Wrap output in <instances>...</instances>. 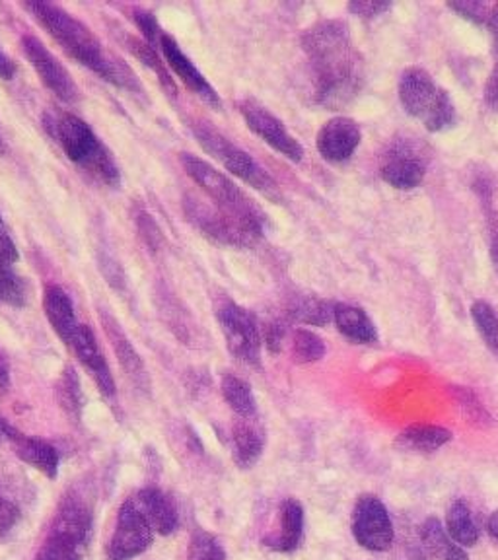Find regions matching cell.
<instances>
[{
	"instance_id": "1",
	"label": "cell",
	"mask_w": 498,
	"mask_h": 560,
	"mask_svg": "<svg viewBox=\"0 0 498 560\" xmlns=\"http://www.w3.org/2000/svg\"><path fill=\"white\" fill-rule=\"evenodd\" d=\"M314 72L315 100L329 109H341L364 86V59L352 45L349 27L339 20H324L302 34Z\"/></svg>"
},
{
	"instance_id": "2",
	"label": "cell",
	"mask_w": 498,
	"mask_h": 560,
	"mask_svg": "<svg viewBox=\"0 0 498 560\" xmlns=\"http://www.w3.org/2000/svg\"><path fill=\"white\" fill-rule=\"evenodd\" d=\"M26 10L34 14L35 20L47 30V34L51 35L57 44L61 45L65 52L82 67L92 70L96 77L109 84L125 88L129 92H142L139 80L129 69V65L105 51L96 34L86 24H82L79 18L44 0H30L26 2Z\"/></svg>"
},
{
	"instance_id": "3",
	"label": "cell",
	"mask_w": 498,
	"mask_h": 560,
	"mask_svg": "<svg viewBox=\"0 0 498 560\" xmlns=\"http://www.w3.org/2000/svg\"><path fill=\"white\" fill-rule=\"evenodd\" d=\"M44 125L72 164L82 167L88 175L96 177L100 184L119 187L121 172L114 160V154L97 139L96 132L84 119L61 112L45 115Z\"/></svg>"
},
{
	"instance_id": "4",
	"label": "cell",
	"mask_w": 498,
	"mask_h": 560,
	"mask_svg": "<svg viewBox=\"0 0 498 560\" xmlns=\"http://www.w3.org/2000/svg\"><path fill=\"white\" fill-rule=\"evenodd\" d=\"M179 162L184 166L185 174L209 195L212 205H217L222 212H227L228 217L238 220L257 240L263 237L267 228V217L250 195H245L228 175L210 166L209 162H205L202 158L182 152Z\"/></svg>"
},
{
	"instance_id": "5",
	"label": "cell",
	"mask_w": 498,
	"mask_h": 560,
	"mask_svg": "<svg viewBox=\"0 0 498 560\" xmlns=\"http://www.w3.org/2000/svg\"><path fill=\"white\" fill-rule=\"evenodd\" d=\"M92 508L79 494L59 502L35 560H82L92 539Z\"/></svg>"
},
{
	"instance_id": "6",
	"label": "cell",
	"mask_w": 498,
	"mask_h": 560,
	"mask_svg": "<svg viewBox=\"0 0 498 560\" xmlns=\"http://www.w3.org/2000/svg\"><path fill=\"white\" fill-rule=\"evenodd\" d=\"M399 102L407 114L422 122L430 132L454 127L458 114L447 90L419 67L407 69L399 79Z\"/></svg>"
},
{
	"instance_id": "7",
	"label": "cell",
	"mask_w": 498,
	"mask_h": 560,
	"mask_svg": "<svg viewBox=\"0 0 498 560\" xmlns=\"http://www.w3.org/2000/svg\"><path fill=\"white\" fill-rule=\"evenodd\" d=\"M192 131L199 147L227 167L230 174L236 175L257 191L265 192L267 197H277V184L273 182L271 175L267 174L244 149L227 139L209 122H193Z\"/></svg>"
},
{
	"instance_id": "8",
	"label": "cell",
	"mask_w": 498,
	"mask_h": 560,
	"mask_svg": "<svg viewBox=\"0 0 498 560\" xmlns=\"http://www.w3.org/2000/svg\"><path fill=\"white\" fill-rule=\"evenodd\" d=\"M217 319L227 339L228 350L247 366H259L263 335L257 317L227 296L217 304Z\"/></svg>"
},
{
	"instance_id": "9",
	"label": "cell",
	"mask_w": 498,
	"mask_h": 560,
	"mask_svg": "<svg viewBox=\"0 0 498 560\" xmlns=\"http://www.w3.org/2000/svg\"><path fill=\"white\" fill-rule=\"evenodd\" d=\"M429 167V152L422 140L403 135L392 140L385 149L380 164V174L385 184L399 191H412L425 182Z\"/></svg>"
},
{
	"instance_id": "10",
	"label": "cell",
	"mask_w": 498,
	"mask_h": 560,
	"mask_svg": "<svg viewBox=\"0 0 498 560\" xmlns=\"http://www.w3.org/2000/svg\"><path fill=\"white\" fill-rule=\"evenodd\" d=\"M154 527L147 514L140 510L135 497L125 500L119 508L112 539L107 542V559H137L142 552L149 551L150 545L154 541Z\"/></svg>"
},
{
	"instance_id": "11",
	"label": "cell",
	"mask_w": 498,
	"mask_h": 560,
	"mask_svg": "<svg viewBox=\"0 0 498 560\" xmlns=\"http://www.w3.org/2000/svg\"><path fill=\"white\" fill-rule=\"evenodd\" d=\"M184 212L193 226L215 242L236 247H250L257 242V237L238 220L228 217L217 205L202 201L197 195H185Z\"/></svg>"
},
{
	"instance_id": "12",
	"label": "cell",
	"mask_w": 498,
	"mask_h": 560,
	"mask_svg": "<svg viewBox=\"0 0 498 560\" xmlns=\"http://www.w3.org/2000/svg\"><path fill=\"white\" fill-rule=\"evenodd\" d=\"M352 535L368 551L384 552L394 542V525L382 500L360 497L352 510Z\"/></svg>"
},
{
	"instance_id": "13",
	"label": "cell",
	"mask_w": 498,
	"mask_h": 560,
	"mask_svg": "<svg viewBox=\"0 0 498 560\" xmlns=\"http://www.w3.org/2000/svg\"><path fill=\"white\" fill-rule=\"evenodd\" d=\"M22 49L26 52L27 61L32 62L37 77L44 86L67 104L80 102V88L70 77L69 70L53 57L51 51L45 47L35 35L26 34L22 39Z\"/></svg>"
},
{
	"instance_id": "14",
	"label": "cell",
	"mask_w": 498,
	"mask_h": 560,
	"mask_svg": "<svg viewBox=\"0 0 498 560\" xmlns=\"http://www.w3.org/2000/svg\"><path fill=\"white\" fill-rule=\"evenodd\" d=\"M240 114L244 117L250 131L265 140V144H269L282 156L289 158L290 162H297V164L302 162L304 158L302 144L290 135L285 122L280 121L279 117H275L267 107H263L254 100H245L240 104Z\"/></svg>"
},
{
	"instance_id": "15",
	"label": "cell",
	"mask_w": 498,
	"mask_h": 560,
	"mask_svg": "<svg viewBox=\"0 0 498 560\" xmlns=\"http://www.w3.org/2000/svg\"><path fill=\"white\" fill-rule=\"evenodd\" d=\"M362 132L359 122L350 117H333L317 132L315 147L324 160L333 164L347 162L359 149Z\"/></svg>"
},
{
	"instance_id": "16",
	"label": "cell",
	"mask_w": 498,
	"mask_h": 560,
	"mask_svg": "<svg viewBox=\"0 0 498 560\" xmlns=\"http://www.w3.org/2000/svg\"><path fill=\"white\" fill-rule=\"evenodd\" d=\"M158 49L164 55L167 62V69L174 72L177 79L184 82L185 86L192 90L193 94L205 100L207 104L220 105L219 92L210 86L209 80L205 79L201 70L193 65L192 59L182 51L179 44L175 42L172 35L164 32L160 42H158Z\"/></svg>"
},
{
	"instance_id": "17",
	"label": "cell",
	"mask_w": 498,
	"mask_h": 560,
	"mask_svg": "<svg viewBox=\"0 0 498 560\" xmlns=\"http://www.w3.org/2000/svg\"><path fill=\"white\" fill-rule=\"evenodd\" d=\"M4 442L14 450L18 459H22L24 464L32 465L34 469L44 472L49 479L57 477V471H59V452L47 440L22 434L20 430L14 429L12 424L4 420Z\"/></svg>"
},
{
	"instance_id": "18",
	"label": "cell",
	"mask_w": 498,
	"mask_h": 560,
	"mask_svg": "<svg viewBox=\"0 0 498 560\" xmlns=\"http://www.w3.org/2000/svg\"><path fill=\"white\" fill-rule=\"evenodd\" d=\"M70 349L77 354L80 364L90 372L92 380L96 382L100 394H104L105 397H114V376H112L109 364L105 360L104 352L100 350L96 335H94L90 325L80 324L79 331L74 335Z\"/></svg>"
},
{
	"instance_id": "19",
	"label": "cell",
	"mask_w": 498,
	"mask_h": 560,
	"mask_svg": "<svg viewBox=\"0 0 498 560\" xmlns=\"http://www.w3.org/2000/svg\"><path fill=\"white\" fill-rule=\"evenodd\" d=\"M100 324L104 327L107 341L114 347L115 357L119 360L123 370L129 374L135 384L144 385L149 382V374L144 362L140 359L139 352L135 349L131 339L127 337V332L123 331L121 324L115 319L114 315L105 310H100Z\"/></svg>"
},
{
	"instance_id": "20",
	"label": "cell",
	"mask_w": 498,
	"mask_h": 560,
	"mask_svg": "<svg viewBox=\"0 0 498 560\" xmlns=\"http://www.w3.org/2000/svg\"><path fill=\"white\" fill-rule=\"evenodd\" d=\"M44 312L47 322L53 327V331L59 335L67 347L70 349L74 335L79 331V319L74 312V304L69 294L57 287V284H47L44 290Z\"/></svg>"
},
{
	"instance_id": "21",
	"label": "cell",
	"mask_w": 498,
	"mask_h": 560,
	"mask_svg": "<svg viewBox=\"0 0 498 560\" xmlns=\"http://www.w3.org/2000/svg\"><path fill=\"white\" fill-rule=\"evenodd\" d=\"M265 442H267L265 430L255 417L250 419L236 417L232 424V450H234V462L240 469L247 471L262 459Z\"/></svg>"
},
{
	"instance_id": "22",
	"label": "cell",
	"mask_w": 498,
	"mask_h": 560,
	"mask_svg": "<svg viewBox=\"0 0 498 560\" xmlns=\"http://www.w3.org/2000/svg\"><path fill=\"white\" fill-rule=\"evenodd\" d=\"M135 500L139 502L140 510L147 514L157 534H174L179 524V514L172 497H167L166 492L157 487H147L135 494Z\"/></svg>"
},
{
	"instance_id": "23",
	"label": "cell",
	"mask_w": 498,
	"mask_h": 560,
	"mask_svg": "<svg viewBox=\"0 0 498 560\" xmlns=\"http://www.w3.org/2000/svg\"><path fill=\"white\" fill-rule=\"evenodd\" d=\"M333 322L337 329L345 335L349 341L359 345H374L378 342V329L370 315L362 307L350 306V304H335Z\"/></svg>"
},
{
	"instance_id": "24",
	"label": "cell",
	"mask_w": 498,
	"mask_h": 560,
	"mask_svg": "<svg viewBox=\"0 0 498 560\" xmlns=\"http://www.w3.org/2000/svg\"><path fill=\"white\" fill-rule=\"evenodd\" d=\"M304 535V510L300 502L294 499H287L280 504V532L275 539H267L273 551L290 552L298 549Z\"/></svg>"
},
{
	"instance_id": "25",
	"label": "cell",
	"mask_w": 498,
	"mask_h": 560,
	"mask_svg": "<svg viewBox=\"0 0 498 560\" xmlns=\"http://www.w3.org/2000/svg\"><path fill=\"white\" fill-rule=\"evenodd\" d=\"M452 432L442 427H432V424H417L403 430L402 434L395 440V446L403 452H415V454H430L437 452L442 446H447L452 440Z\"/></svg>"
},
{
	"instance_id": "26",
	"label": "cell",
	"mask_w": 498,
	"mask_h": 560,
	"mask_svg": "<svg viewBox=\"0 0 498 560\" xmlns=\"http://www.w3.org/2000/svg\"><path fill=\"white\" fill-rule=\"evenodd\" d=\"M422 542L430 557L437 560H470L462 547L450 539L437 517H429L422 525Z\"/></svg>"
},
{
	"instance_id": "27",
	"label": "cell",
	"mask_w": 498,
	"mask_h": 560,
	"mask_svg": "<svg viewBox=\"0 0 498 560\" xmlns=\"http://www.w3.org/2000/svg\"><path fill=\"white\" fill-rule=\"evenodd\" d=\"M125 44H127L129 51H131L144 67H149V69L157 74L160 84L166 90L167 94L175 97V92H177L175 80L172 79L170 69H167V65H164V61H162V57H160L157 47L150 45L149 42H144V39H139L137 35H127V37H125Z\"/></svg>"
},
{
	"instance_id": "28",
	"label": "cell",
	"mask_w": 498,
	"mask_h": 560,
	"mask_svg": "<svg viewBox=\"0 0 498 560\" xmlns=\"http://www.w3.org/2000/svg\"><path fill=\"white\" fill-rule=\"evenodd\" d=\"M220 389L227 399L230 409L236 412V417H257V402H255L254 392L252 385L247 384L242 377L236 374H224L220 380Z\"/></svg>"
},
{
	"instance_id": "29",
	"label": "cell",
	"mask_w": 498,
	"mask_h": 560,
	"mask_svg": "<svg viewBox=\"0 0 498 560\" xmlns=\"http://www.w3.org/2000/svg\"><path fill=\"white\" fill-rule=\"evenodd\" d=\"M335 304L317 296L292 298L289 306V317L300 324L324 327L333 319Z\"/></svg>"
},
{
	"instance_id": "30",
	"label": "cell",
	"mask_w": 498,
	"mask_h": 560,
	"mask_svg": "<svg viewBox=\"0 0 498 560\" xmlns=\"http://www.w3.org/2000/svg\"><path fill=\"white\" fill-rule=\"evenodd\" d=\"M55 395L65 415L74 424H79L82 420V389H80L79 374L74 368L67 366L62 370L61 377L55 384Z\"/></svg>"
},
{
	"instance_id": "31",
	"label": "cell",
	"mask_w": 498,
	"mask_h": 560,
	"mask_svg": "<svg viewBox=\"0 0 498 560\" xmlns=\"http://www.w3.org/2000/svg\"><path fill=\"white\" fill-rule=\"evenodd\" d=\"M447 534L452 541L462 545V547H473L479 541V529L473 522L470 508L465 506L462 500L454 502L448 510Z\"/></svg>"
},
{
	"instance_id": "32",
	"label": "cell",
	"mask_w": 498,
	"mask_h": 560,
	"mask_svg": "<svg viewBox=\"0 0 498 560\" xmlns=\"http://www.w3.org/2000/svg\"><path fill=\"white\" fill-rule=\"evenodd\" d=\"M30 298V284L18 275L14 265L0 261V302L12 307H24Z\"/></svg>"
},
{
	"instance_id": "33",
	"label": "cell",
	"mask_w": 498,
	"mask_h": 560,
	"mask_svg": "<svg viewBox=\"0 0 498 560\" xmlns=\"http://www.w3.org/2000/svg\"><path fill=\"white\" fill-rule=\"evenodd\" d=\"M473 324L493 354L498 357V314L489 302L477 300L472 306Z\"/></svg>"
},
{
	"instance_id": "34",
	"label": "cell",
	"mask_w": 498,
	"mask_h": 560,
	"mask_svg": "<svg viewBox=\"0 0 498 560\" xmlns=\"http://www.w3.org/2000/svg\"><path fill=\"white\" fill-rule=\"evenodd\" d=\"M292 357L300 364H310V362L324 359V339L308 329H298L292 337Z\"/></svg>"
},
{
	"instance_id": "35",
	"label": "cell",
	"mask_w": 498,
	"mask_h": 560,
	"mask_svg": "<svg viewBox=\"0 0 498 560\" xmlns=\"http://www.w3.org/2000/svg\"><path fill=\"white\" fill-rule=\"evenodd\" d=\"M452 395H454L455 402H458V407H460V411L464 415L465 420H470L472 424L482 427V429L493 424V417L483 407V402L477 399V395L473 394L472 389L452 387Z\"/></svg>"
},
{
	"instance_id": "36",
	"label": "cell",
	"mask_w": 498,
	"mask_h": 560,
	"mask_svg": "<svg viewBox=\"0 0 498 560\" xmlns=\"http://www.w3.org/2000/svg\"><path fill=\"white\" fill-rule=\"evenodd\" d=\"M187 560H227V552L215 535L197 529L189 539Z\"/></svg>"
},
{
	"instance_id": "37",
	"label": "cell",
	"mask_w": 498,
	"mask_h": 560,
	"mask_svg": "<svg viewBox=\"0 0 498 560\" xmlns=\"http://www.w3.org/2000/svg\"><path fill=\"white\" fill-rule=\"evenodd\" d=\"M135 222H137V230H139L140 237L144 240L147 247L152 249V254H157L158 249L162 247V242H164L162 230L158 228L154 219L150 217L149 212H144V210H140Z\"/></svg>"
},
{
	"instance_id": "38",
	"label": "cell",
	"mask_w": 498,
	"mask_h": 560,
	"mask_svg": "<svg viewBox=\"0 0 498 560\" xmlns=\"http://www.w3.org/2000/svg\"><path fill=\"white\" fill-rule=\"evenodd\" d=\"M132 20H135V24L142 32V35H144V42H149L150 45L158 47V42H160L162 34H164V30L158 24L157 16L149 12V10L137 9L132 10Z\"/></svg>"
},
{
	"instance_id": "39",
	"label": "cell",
	"mask_w": 498,
	"mask_h": 560,
	"mask_svg": "<svg viewBox=\"0 0 498 560\" xmlns=\"http://www.w3.org/2000/svg\"><path fill=\"white\" fill-rule=\"evenodd\" d=\"M455 12H460L462 16L470 18V20H477V22H489L490 10L493 7H487V4H483V2H477V0H473V2H465V0H458V2H452L450 4Z\"/></svg>"
},
{
	"instance_id": "40",
	"label": "cell",
	"mask_w": 498,
	"mask_h": 560,
	"mask_svg": "<svg viewBox=\"0 0 498 560\" xmlns=\"http://www.w3.org/2000/svg\"><path fill=\"white\" fill-rule=\"evenodd\" d=\"M262 335L265 347L277 354L282 349V342H285V337H287V329H285V325L280 324V322H269V324L263 327Z\"/></svg>"
},
{
	"instance_id": "41",
	"label": "cell",
	"mask_w": 498,
	"mask_h": 560,
	"mask_svg": "<svg viewBox=\"0 0 498 560\" xmlns=\"http://www.w3.org/2000/svg\"><path fill=\"white\" fill-rule=\"evenodd\" d=\"M390 2L385 0H359V2H350L349 10L352 14L362 18H377L390 10Z\"/></svg>"
},
{
	"instance_id": "42",
	"label": "cell",
	"mask_w": 498,
	"mask_h": 560,
	"mask_svg": "<svg viewBox=\"0 0 498 560\" xmlns=\"http://www.w3.org/2000/svg\"><path fill=\"white\" fill-rule=\"evenodd\" d=\"M20 259L18 254L16 244L10 236L9 228L4 224V220L0 217V261L10 262V265H16Z\"/></svg>"
},
{
	"instance_id": "43",
	"label": "cell",
	"mask_w": 498,
	"mask_h": 560,
	"mask_svg": "<svg viewBox=\"0 0 498 560\" xmlns=\"http://www.w3.org/2000/svg\"><path fill=\"white\" fill-rule=\"evenodd\" d=\"M20 510L10 500L0 497V535L9 534L10 529L18 524Z\"/></svg>"
},
{
	"instance_id": "44",
	"label": "cell",
	"mask_w": 498,
	"mask_h": 560,
	"mask_svg": "<svg viewBox=\"0 0 498 560\" xmlns=\"http://www.w3.org/2000/svg\"><path fill=\"white\" fill-rule=\"evenodd\" d=\"M100 271L104 272L105 279L112 284V287H123L125 282V275H123L119 262L115 261L112 255H104L102 261H100Z\"/></svg>"
},
{
	"instance_id": "45",
	"label": "cell",
	"mask_w": 498,
	"mask_h": 560,
	"mask_svg": "<svg viewBox=\"0 0 498 560\" xmlns=\"http://www.w3.org/2000/svg\"><path fill=\"white\" fill-rule=\"evenodd\" d=\"M485 102L493 109L498 112V65L495 70L490 72L489 80H487V86H485Z\"/></svg>"
},
{
	"instance_id": "46",
	"label": "cell",
	"mask_w": 498,
	"mask_h": 560,
	"mask_svg": "<svg viewBox=\"0 0 498 560\" xmlns=\"http://www.w3.org/2000/svg\"><path fill=\"white\" fill-rule=\"evenodd\" d=\"M14 74H16V62L12 61L9 55L2 51V47H0V79L12 80Z\"/></svg>"
},
{
	"instance_id": "47",
	"label": "cell",
	"mask_w": 498,
	"mask_h": 560,
	"mask_svg": "<svg viewBox=\"0 0 498 560\" xmlns=\"http://www.w3.org/2000/svg\"><path fill=\"white\" fill-rule=\"evenodd\" d=\"M490 257H493L495 269L498 271V214L490 220Z\"/></svg>"
},
{
	"instance_id": "48",
	"label": "cell",
	"mask_w": 498,
	"mask_h": 560,
	"mask_svg": "<svg viewBox=\"0 0 498 560\" xmlns=\"http://www.w3.org/2000/svg\"><path fill=\"white\" fill-rule=\"evenodd\" d=\"M10 385V364L4 352L0 350V394L7 392Z\"/></svg>"
},
{
	"instance_id": "49",
	"label": "cell",
	"mask_w": 498,
	"mask_h": 560,
	"mask_svg": "<svg viewBox=\"0 0 498 560\" xmlns=\"http://www.w3.org/2000/svg\"><path fill=\"white\" fill-rule=\"evenodd\" d=\"M487 24H489L490 32L497 37L498 42V7H493V10H490V18Z\"/></svg>"
},
{
	"instance_id": "50",
	"label": "cell",
	"mask_w": 498,
	"mask_h": 560,
	"mask_svg": "<svg viewBox=\"0 0 498 560\" xmlns=\"http://www.w3.org/2000/svg\"><path fill=\"white\" fill-rule=\"evenodd\" d=\"M489 534L495 541H498V512L489 517Z\"/></svg>"
},
{
	"instance_id": "51",
	"label": "cell",
	"mask_w": 498,
	"mask_h": 560,
	"mask_svg": "<svg viewBox=\"0 0 498 560\" xmlns=\"http://www.w3.org/2000/svg\"><path fill=\"white\" fill-rule=\"evenodd\" d=\"M4 154V142H2V135H0V156Z\"/></svg>"
}]
</instances>
